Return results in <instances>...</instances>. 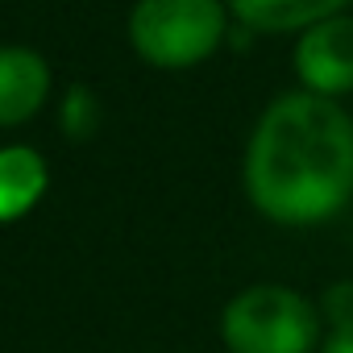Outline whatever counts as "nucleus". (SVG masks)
I'll use <instances>...</instances> for the list:
<instances>
[{"mask_svg": "<svg viewBox=\"0 0 353 353\" xmlns=\"http://www.w3.org/2000/svg\"><path fill=\"white\" fill-rule=\"evenodd\" d=\"M245 196L287 229L324 225L353 200V117L341 100L299 88L266 104L245 145Z\"/></svg>", "mask_w": 353, "mask_h": 353, "instance_id": "obj_1", "label": "nucleus"}, {"mask_svg": "<svg viewBox=\"0 0 353 353\" xmlns=\"http://www.w3.org/2000/svg\"><path fill=\"white\" fill-rule=\"evenodd\" d=\"M229 21L225 0H137L129 13V46L158 71H188L221 50Z\"/></svg>", "mask_w": 353, "mask_h": 353, "instance_id": "obj_2", "label": "nucleus"}, {"mask_svg": "<svg viewBox=\"0 0 353 353\" xmlns=\"http://www.w3.org/2000/svg\"><path fill=\"white\" fill-rule=\"evenodd\" d=\"M229 353H312L320 345V307L283 283H254L221 312Z\"/></svg>", "mask_w": 353, "mask_h": 353, "instance_id": "obj_3", "label": "nucleus"}, {"mask_svg": "<svg viewBox=\"0 0 353 353\" xmlns=\"http://www.w3.org/2000/svg\"><path fill=\"white\" fill-rule=\"evenodd\" d=\"M295 75L303 92L341 100L353 92V17L336 13L316 21L295 42Z\"/></svg>", "mask_w": 353, "mask_h": 353, "instance_id": "obj_4", "label": "nucleus"}, {"mask_svg": "<svg viewBox=\"0 0 353 353\" xmlns=\"http://www.w3.org/2000/svg\"><path fill=\"white\" fill-rule=\"evenodd\" d=\"M50 63L34 46H0V129L34 121L50 100Z\"/></svg>", "mask_w": 353, "mask_h": 353, "instance_id": "obj_5", "label": "nucleus"}, {"mask_svg": "<svg viewBox=\"0 0 353 353\" xmlns=\"http://www.w3.org/2000/svg\"><path fill=\"white\" fill-rule=\"evenodd\" d=\"M50 192V162L34 145H0V225L30 216Z\"/></svg>", "mask_w": 353, "mask_h": 353, "instance_id": "obj_6", "label": "nucleus"}, {"mask_svg": "<svg viewBox=\"0 0 353 353\" xmlns=\"http://www.w3.org/2000/svg\"><path fill=\"white\" fill-rule=\"evenodd\" d=\"M233 21L258 34H303L324 17L349 9V0H225Z\"/></svg>", "mask_w": 353, "mask_h": 353, "instance_id": "obj_7", "label": "nucleus"}, {"mask_svg": "<svg viewBox=\"0 0 353 353\" xmlns=\"http://www.w3.org/2000/svg\"><path fill=\"white\" fill-rule=\"evenodd\" d=\"M320 353H353V324L349 328H332V336L320 345Z\"/></svg>", "mask_w": 353, "mask_h": 353, "instance_id": "obj_8", "label": "nucleus"}]
</instances>
